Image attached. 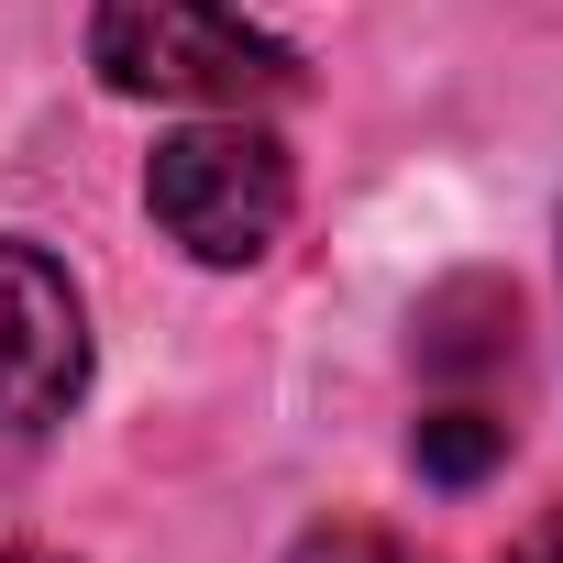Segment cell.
<instances>
[{"instance_id":"cell-2","label":"cell","mask_w":563,"mask_h":563,"mask_svg":"<svg viewBox=\"0 0 563 563\" xmlns=\"http://www.w3.org/2000/svg\"><path fill=\"white\" fill-rule=\"evenodd\" d=\"M144 210L166 221V243H188L199 265H254L299 210V177H288V144L265 122L221 111V122H188L155 144L144 166Z\"/></svg>"},{"instance_id":"cell-5","label":"cell","mask_w":563,"mask_h":563,"mask_svg":"<svg viewBox=\"0 0 563 563\" xmlns=\"http://www.w3.org/2000/svg\"><path fill=\"white\" fill-rule=\"evenodd\" d=\"M288 563H431V552L398 541V530H376V519H321V530H299Z\"/></svg>"},{"instance_id":"cell-1","label":"cell","mask_w":563,"mask_h":563,"mask_svg":"<svg viewBox=\"0 0 563 563\" xmlns=\"http://www.w3.org/2000/svg\"><path fill=\"white\" fill-rule=\"evenodd\" d=\"M89 67L122 100H199V111L299 89L288 45L265 23H243L232 0H89Z\"/></svg>"},{"instance_id":"cell-3","label":"cell","mask_w":563,"mask_h":563,"mask_svg":"<svg viewBox=\"0 0 563 563\" xmlns=\"http://www.w3.org/2000/svg\"><path fill=\"white\" fill-rule=\"evenodd\" d=\"M78 398H89V299L45 243L0 232V442L56 431Z\"/></svg>"},{"instance_id":"cell-7","label":"cell","mask_w":563,"mask_h":563,"mask_svg":"<svg viewBox=\"0 0 563 563\" xmlns=\"http://www.w3.org/2000/svg\"><path fill=\"white\" fill-rule=\"evenodd\" d=\"M0 563H56V552H0Z\"/></svg>"},{"instance_id":"cell-6","label":"cell","mask_w":563,"mask_h":563,"mask_svg":"<svg viewBox=\"0 0 563 563\" xmlns=\"http://www.w3.org/2000/svg\"><path fill=\"white\" fill-rule=\"evenodd\" d=\"M508 563H563V508H552V519H541V530H530V541H519Z\"/></svg>"},{"instance_id":"cell-4","label":"cell","mask_w":563,"mask_h":563,"mask_svg":"<svg viewBox=\"0 0 563 563\" xmlns=\"http://www.w3.org/2000/svg\"><path fill=\"white\" fill-rule=\"evenodd\" d=\"M409 453H420V475H442V486H475L486 464H508V420H497L486 398H442V409L409 431Z\"/></svg>"}]
</instances>
